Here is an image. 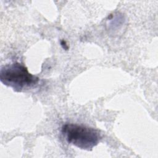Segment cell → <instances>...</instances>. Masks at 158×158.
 I'll return each mask as SVG.
<instances>
[{"label":"cell","mask_w":158,"mask_h":158,"mask_svg":"<svg viewBox=\"0 0 158 158\" xmlns=\"http://www.w3.org/2000/svg\"><path fill=\"white\" fill-rule=\"evenodd\" d=\"M61 132L68 143L88 151L91 150L101 139L98 130L76 123H65Z\"/></svg>","instance_id":"obj_2"},{"label":"cell","mask_w":158,"mask_h":158,"mask_svg":"<svg viewBox=\"0 0 158 158\" xmlns=\"http://www.w3.org/2000/svg\"><path fill=\"white\" fill-rule=\"evenodd\" d=\"M0 80L4 85L19 92L36 85L39 78L30 73L23 64L14 62L1 67Z\"/></svg>","instance_id":"obj_1"}]
</instances>
